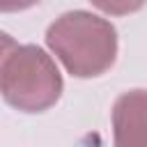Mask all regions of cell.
Listing matches in <instances>:
<instances>
[{
  "label": "cell",
  "instance_id": "obj_1",
  "mask_svg": "<svg viewBox=\"0 0 147 147\" xmlns=\"http://www.w3.org/2000/svg\"><path fill=\"white\" fill-rule=\"evenodd\" d=\"M46 44L76 78L106 74L117 57V30L92 11H67L46 30Z\"/></svg>",
  "mask_w": 147,
  "mask_h": 147
},
{
  "label": "cell",
  "instance_id": "obj_3",
  "mask_svg": "<svg viewBox=\"0 0 147 147\" xmlns=\"http://www.w3.org/2000/svg\"><path fill=\"white\" fill-rule=\"evenodd\" d=\"M113 136L119 147H147V90L124 92L115 101Z\"/></svg>",
  "mask_w": 147,
  "mask_h": 147
},
{
  "label": "cell",
  "instance_id": "obj_6",
  "mask_svg": "<svg viewBox=\"0 0 147 147\" xmlns=\"http://www.w3.org/2000/svg\"><path fill=\"white\" fill-rule=\"evenodd\" d=\"M14 46H16V41L7 34V32H0V67H2V62H5V57L14 51Z\"/></svg>",
  "mask_w": 147,
  "mask_h": 147
},
{
  "label": "cell",
  "instance_id": "obj_2",
  "mask_svg": "<svg viewBox=\"0 0 147 147\" xmlns=\"http://www.w3.org/2000/svg\"><path fill=\"white\" fill-rule=\"evenodd\" d=\"M62 74L39 46H14L0 67V94L21 113H44L62 96Z\"/></svg>",
  "mask_w": 147,
  "mask_h": 147
},
{
  "label": "cell",
  "instance_id": "obj_4",
  "mask_svg": "<svg viewBox=\"0 0 147 147\" xmlns=\"http://www.w3.org/2000/svg\"><path fill=\"white\" fill-rule=\"evenodd\" d=\"M90 2L110 16H126V14L142 9L147 0H90Z\"/></svg>",
  "mask_w": 147,
  "mask_h": 147
},
{
  "label": "cell",
  "instance_id": "obj_5",
  "mask_svg": "<svg viewBox=\"0 0 147 147\" xmlns=\"http://www.w3.org/2000/svg\"><path fill=\"white\" fill-rule=\"evenodd\" d=\"M39 0H0V11L5 14H14V11H25L30 7H34Z\"/></svg>",
  "mask_w": 147,
  "mask_h": 147
}]
</instances>
